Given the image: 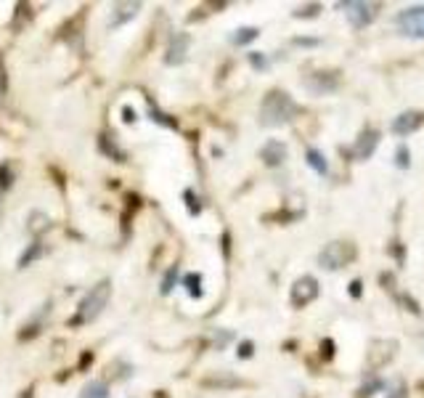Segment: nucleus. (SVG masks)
Wrapping results in <instances>:
<instances>
[{"mask_svg": "<svg viewBox=\"0 0 424 398\" xmlns=\"http://www.w3.org/2000/svg\"><path fill=\"white\" fill-rule=\"evenodd\" d=\"M300 107L292 101L289 93L284 90H271L260 104V125L265 128H279V125H286L297 117Z\"/></svg>", "mask_w": 424, "mask_h": 398, "instance_id": "obj_1", "label": "nucleus"}, {"mask_svg": "<svg viewBox=\"0 0 424 398\" xmlns=\"http://www.w3.org/2000/svg\"><path fill=\"white\" fill-rule=\"evenodd\" d=\"M109 298H111V282L104 279V282H98L96 287H90V292L80 300V308H77V316L72 319V324H87V321L98 319L101 310L107 308Z\"/></svg>", "mask_w": 424, "mask_h": 398, "instance_id": "obj_2", "label": "nucleus"}, {"mask_svg": "<svg viewBox=\"0 0 424 398\" xmlns=\"http://www.w3.org/2000/svg\"><path fill=\"white\" fill-rule=\"evenodd\" d=\"M356 244L353 242H329L321 253H318V265L324 268V271H339V268H345L356 260Z\"/></svg>", "mask_w": 424, "mask_h": 398, "instance_id": "obj_3", "label": "nucleus"}, {"mask_svg": "<svg viewBox=\"0 0 424 398\" xmlns=\"http://www.w3.org/2000/svg\"><path fill=\"white\" fill-rule=\"evenodd\" d=\"M337 8L345 11L350 24L356 30H363L366 24H371L380 13V3H363V0H348V3H337Z\"/></svg>", "mask_w": 424, "mask_h": 398, "instance_id": "obj_4", "label": "nucleus"}, {"mask_svg": "<svg viewBox=\"0 0 424 398\" xmlns=\"http://www.w3.org/2000/svg\"><path fill=\"white\" fill-rule=\"evenodd\" d=\"M395 356H398V343H395V340H384V337L371 340L369 351H366V364H369V372H380V369H384Z\"/></svg>", "mask_w": 424, "mask_h": 398, "instance_id": "obj_5", "label": "nucleus"}, {"mask_svg": "<svg viewBox=\"0 0 424 398\" xmlns=\"http://www.w3.org/2000/svg\"><path fill=\"white\" fill-rule=\"evenodd\" d=\"M318 292H321L318 279L315 277H300L292 284V295H289V300H292L294 308H305V306H310V303L318 298Z\"/></svg>", "mask_w": 424, "mask_h": 398, "instance_id": "obj_6", "label": "nucleus"}, {"mask_svg": "<svg viewBox=\"0 0 424 398\" xmlns=\"http://www.w3.org/2000/svg\"><path fill=\"white\" fill-rule=\"evenodd\" d=\"M422 125H424V111L408 109V111H401V114H398V117L390 122V133H392V135H401V138H406V135H411V133L419 131Z\"/></svg>", "mask_w": 424, "mask_h": 398, "instance_id": "obj_7", "label": "nucleus"}, {"mask_svg": "<svg viewBox=\"0 0 424 398\" xmlns=\"http://www.w3.org/2000/svg\"><path fill=\"white\" fill-rule=\"evenodd\" d=\"M305 88L315 93V96H324V93H334L339 88V75L337 72H313L305 78Z\"/></svg>", "mask_w": 424, "mask_h": 398, "instance_id": "obj_8", "label": "nucleus"}, {"mask_svg": "<svg viewBox=\"0 0 424 398\" xmlns=\"http://www.w3.org/2000/svg\"><path fill=\"white\" fill-rule=\"evenodd\" d=\"M377 146H380V131H374V128H366V131L358 135L356 146L350 149V155L363 162V159H371V155L377 152Z\"/></svg>", "mask_w": 424, "mask_h": 398, "instance_id": "obj_9", "label": "nucleus"}, {"mask_svg": "<svg viewBox=\"0 0 424 398\" xmlns=\"http://www.w3.org/2000/svg\"><path fill=\"white\" fill-rule=\"evenodd\" d=\"M286 144L284 141H279V138H271V141H265L260 149V159L262 165L268 167H281L284 162H286Z\"/></svg>", "mask_w": 424, "mask_h": 398, "instance_id": "obj_10", "label": "nucleus"}, {"mask_svg": "<svg viewBox=\"0 0 424 398\" xmlns=\"http://www.w3.org/2000/svg\"><path fill=\"white\" fill-rule=\"evenodd\" d=\"M188 45H191V37L186 32H175L170 37V45H167V56H164V61L167 64H181L188 54Z\"/></svg>", "mask_w": 424, "mask_h": 398, "instance_id": "obj_11", "label": "nucleus"}, {"mask_svg": "<svg viewBox=\"0 0 424 398\" xmlns=\"http://www.w3.org/2000/svg\"><path fill=\"white\" fill-rule=\"evenodd\" d=\"M138 11H141V3H120L114 8V13H111V27H120V24L131 22Z\"/></svg>", "mask_w": 424, "mask_h": 398, "instance_id": "obj_12", "label": "nucleus"}, {"mask_svg": "<svg viewBox=\"0 0 424 398\" xmlns=\"http://www.w3.org/2000/svg\"><path fill=\"white\" fill-rule=\"evenodd\" d=\"M305 162H308V167H310V170H315L318 176H327V173H329L327 157L321 155L318 149H313V146H308V152H305Z\"/></svg>", "mask_w": 424, "mask_h": 398, "instance_id": "obj_13", "label": "nucleus"}, {"mask_svg": "<svg viewBox=\"0 0 424 398\" xmlns=\"http://www.w3.org/2000/svg\"><path fill=\"white\" fill-rule=\"evenodd\" d=\"M422 19H424V3H419V6H408V8H403V11L395 16L398 27H406V24H413V22H422Z\"/></svg>", "mask_w": 424, "mask_h": 398, "instance_id": "obj_14", "label": "nucleus"}, {"mask_svg": "<svg viewBox=\"0 0 424 398\" xmlns=\"http://www.w3.org/2000/svg\"><path fill=\"white\" fill-rule=\"evenodd\" d=\"M205 385L218 387V390H231V387H239V385H241V380H239V377L226 375V372H220V375H215V377H210V380H205Z\"/></svg>", "mask_w": 424, "mask_h": 398, "instance_id": "obj_15", "label": "nucleus"}, {"mask_svg": "<svg viewBox=\"0 0 424 398\" xmlns=\"http://www.w3.org/2000/svg\"><path fill=\"white\" fill-rule=\"evenodd\" d=\"M260 37V30L258 27H241L236 32L231 35V43L234 45H250L252 40H258Z\"/></svg>", "mask_w": 424, "mask_h": 398, "instance_id": "obj_16", "label": "nucleus"}, {"mask_svg": "<svg viewBox=\"0 0 424 398\" xmlns=\"http://www.w3.org/2000/svg\"><path fill=\"white\" fill-rule=\"evenodd\" d=\"M408 390H406V382L403 380H390L384 382V398H406Z\"/></svg>", "mask_w": 424, "mask_h": 398, "instance_id": "obj_17", "label": "nucleus"}, {"mask_svg": "<svg viewBox=\"0 0 424 398\" xmlns=\"http://www.w3.org/2000/svg\"><path fill=\"white\" fill-rule=\"evenodd\" d=\"M80 398H109V385L107 382H90V385H85Z\"/></svg>", "mask_w": 424, "mask_h": 398, "instance_id": "obj_18", "label": "nucleus"}, {"mask_svg": "<svg viewBox=\"0 0 424 398\" xmlns=\"http://www.w3.org/2000/svg\"><path fill=\"white\" fill-rule=\"evenodd\" d=\"M183 287L191 298H202V277H199V274H188V277L183 279Z\"/></svg>", "mask_w": 424, "mask_h": 398, "instance_id": "obj_19", "label": "nucleus"}, {"mask_svg": "<svg viewBox=\"0 0 424 398\" xmlns=\"http://www.w3.org/2000/svg\"><path fill=\"white\" fill-rule=\"evenodd\" d=\"M395 167H398V170H408V167H411V152H408L406 144H401L395 149Z\"/></svg>", "mask_w": 424, "mask_h": 398, "instance_id": "obj_20", "label": "nucleus"}, {"mask_svg": "<svg viewBox=\"0 0 424 398\" xmlns=\"http://www.w3.org/2000/svg\"><path fill=\"white\" fill-rule=\"evenodd\" d=\"M37 255H43V244H40V242H32L30 247H27V253H24L22 258H19V268H27V265L32 263Z\"/></svg>", "mask_w": 424, "mask_h": 398, "instance_id": "obj_21", "label": "nucleus"}, {"mask_svg": "<svg viewBox=\"0 0 424 398\" xmlns=\"http://www.w3.org/2000/svg\"><path fill=\"white\" fill-rule=\"evenodd\" d=\"M401 35L406 37H416V40H424V19L422 22H413V24H406V27H398Z\"/></svg>", "mask_w": 424, "mask_h": 398, "instance_id": "obj_22", "label": "nucleus"}, {"mask_svg": "<svg viewBox=\"0 0 424 398\" xmlns=\"http://www.w3.org/2000/svg\"><path fill=\"white\" fill-rule=\"evenodd\" d=\"M250 64H252V69H258V72H265V69L271 66V61H268V56L260 54V51H252V54H250Z\"/></svg>", "mask_w": 424, "mask_h": 398, "instance_id": "obj_23", "label": "nucleus"}, {"mask_svg": "<svg viewBox=\"0 0 424 398\" xmlns=\"http://www.w3.org/2000/svg\"><path fill=\"white\" fill-rule=\"evenodd\" d=\"M318 11H321V3H310V6H300L294 11V16L297 19H313V16H318Z\"/></svg>", "mask_w": 424, "mask_h": 398, "instance_id": "obj_24", "label": "nucleus"}, {"mask_svg": "<svg viewBox=\"0 0 424 398\" xmlns=\"http://www.w3.org/2000/svg\"><path fill=\"white\" fill-rule=\"evenodd\" d=\"M183 197H186V207H188V212H191V215H199V212H202V205H199V197H196V194H194V191H191V188L186 191Z\"/></svg>", "mask_w": 424, "mask_h": 398, "instance_id": "obj_25", "label": "nucleus"}, {"mask_svg": "<svg viewBox=\"0 0 424 398\" xmlns=\"http://www.w3.org/2000/svg\"><path fill=\"white\" fill-rule=\"evenodd\" d=\"M175 282H178V265H173V268L167 271V277L162 279V295H167V292H173Z\"/></svg>", "mask_w": 424, "mask_h": 398, "instance_id": "obj_26", "label": "nucleus"}, {"mask_svg": "<svg viewBox=\"0 0 424 398\" xmlns=\"http://www.w3.org/2000/svg\"><path fill=\"white\" fill-rule=\"evenodd\" d=\"M149 114H152V120H154V122H159V125H167V128H173V125H175V120H167V114H162V111L157 109L154 104L149 107Z\"/></svg>", "mask_w": 424, "mask_h": 398, "instance_id": "obj_27", "label": "nucleus"}, {"mask_svg": "<svg viewBox=\"0 0 424 398\" xmlns=\"http://www.w3.org/2000/svg\"><path fill=\"white\" fill-rule=\"evenodd\" d=\"M252 354H255V343L252 340H241L239 348H236V356L239 358H252Z\"/></svg>", "mask_w": 424, "mask_h": 398, "instance_id": "obj_28", "label": "nucleus"}, {"mask_svg": "<svg viewBox=\"0 0 424 398\" xmlns=\"http://www.w3.org/2000/svg\"><path fill=\"white\" fill-rule=\"evenodd\" d=\"M231 337H234L231 332H215V334H212V345L220 351V348H226V345L231 343Z\"/></svg>", "mask_w": 424, "mask_h": 398, "instance_id": "obj_29", "label": "nucleus"}, {"mask_svg": "<svg viewBox=\"0 0 424 398\" xmlns=\"http://www.w3.org/2000/svg\"><path fill=\"white\" fill-rule=\"evenodd\" d=\"M294 45H303V48H315V45H321L318 37H294Z\"/></svg>", "mask_w": 424, "mask_h": 398, "instance_id": "obj_30", "label": "nucleus"}, {"mask_svg": "<svg viewBox=\"0 0 424 398\" xmlns=\"http://www.w3.org/2000/svg\"><path fill=\"white\" fill-rule=\"evenodd\" d=\"M122 120H125V122H135V109L125 107V109H122Z\"/></svg>", "mask_w": 424, "mask_h": 398, "instance_id": "obj_31", "label": "nucleus"}, {"mask_svg": "<svg viewBox=\"0 0 424 398\" xmlns=\"http://www.w3.org/2000/svg\"><path fill=\"white\" fill-rule=\"evenodd\" d=\"M361 287H363V284H361V279H356V282L350 284V295H353V298H361Z\"/></svg>", "mask_w": 424, "mask_h": 398, "instance_id": "obj_32", "label": "nucleus"}]
</instances>
